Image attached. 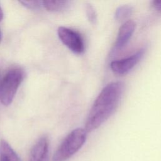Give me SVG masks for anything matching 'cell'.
<instances>
[{
	"label": "cell",
	"instance_id": "9",
	"mask_svg": "<svg viewBox=\"0 0 161 161\" xmlns=\"http://www.w3.org/2000/svg\"><path fill=\"white\" fill-rule=\"evenodd\" d=\"M70 3L67 0L43 1L42 6L48 11L60 12L67 9L70 6Z\"/></svg>",
	"mask_w": 161,
	"mask_h": 161
},
{
	"label": "cell",
	"instance_id": "12",
	"mask_svg": "<svg viewBox=\"0 0 161 161\" xmlns=\"http://www.w3.org/2000/svg\"><path fill=\"white\" fill-rule=\"evenodd\" d=\"M19 3L26 8L33 9H38L42 6V1H21Z\"/></svg>",
	"mask_w": 161,
	"mask_h": 161
},
{
	"label": "cell",
	"instance_id": "3",
	"mask_svg": "<svg viewBox=\"0 0 161 161\" xmlns=\"http://www.w3.org/2000/svg\"><path fill=\"white\" fill-rule=\"evenodd\" d=\"M25 76L21 69L12 68L0 79V101L3 104L8 106L11 103Z\"/></svg>",
	"mask_w": 161,
	"mask_h": 161
},
{
	"label": "cell",
	"instance_id": "14",
	"mask_svg": "<svg viewBox=\"0 0 161 161\" xmlns=\"http://www.w3.org/2000/svg\"><path fill=\"white\" fill-rule=\"evenodd\" d=\"M3 18V10H2V9L0 6V21H1Z\"/></svg>",
	"mask_w": 161,
	"mask_h": 161
},
{
	"label": "cell",
	"instance_id": "5",
	"mask_svg": "<svg viewBox=\"0 0 161 161\" xmlns=\"http://www.w3.org/2000/svg\"><path fill=\"white\" fill-rule=\"evenodd\" d=\"M145 52V49L141 48L134 54L126 58L112 61L110 64V68L111 70L117 75H125L140 62L144 55Z\"/></svg>",
	"mask_w": 161,
	"mask_h": 161
},
{
	"label": "cell",
	"instance_id": "13",
	"mask_svg": "<svg viewBox=\"0 0 161 161\" xmlns=\"http://www.w3.org/2000/svg\"><path fill=\"white\" fill-rule=\"evenodd\" d=\"M152 6L157 11L161 12V0H154L152 1Z\"/></svg>",
	"mask_w": 161,
	"mask_h": 161
},
{
	"label": "cell",
	"instance_id": "11",
	"mask_svg": "<svg viewBox=\"0 0 161 161\" xmlns=\"http://www.w3.org/2000/svg\"><path fill=\"white\" fill-rule=\"evenodd\" d=\"M86 14L89 21L92 24H95L97 21V13L94 6L90 4L87 3L85 6Z\"/></svg>",
	"mask_w": 161,
	"mask_h": 161
},
{
	"label": "cell",
	"instance_id": "6",
	"mask_svg": "<svg viewBox=\"0 0 161 161\" xmlns=\"http://www.w3.org/2000/svg\"><path fill=\"white\" fill-rule=\"evenodd\" d=\"M135 22L131 19L126 21L119 27L113 50H112L113 53L119 51L127 44L135 31Z\"/></svg>",
	"mask_w": 161,
	"mask_h": 161
},
{
	"label": "cell",
	"instance_id": "4",
	"mask_svg": "<svg viewBox=\"0 0 161 161\" xmlns=\"http://www.w3.org/2000/svg\"><path fill=\"white\" fill-rule=\"evenodd\" d=\"M57 33L60 41L72 52L81 54L84 52V41L79 31L67 27L60 26Z\"/></svg>",
	"mask_w": 161,
	"mask_h": 161
},
{
	"label": "cell",
	"instance_id": "1",
	"mask_svg": "<svg viewBox=\"0 0 161 161\" xmlns=\"http://www.w3.org/2000/svg\"><path fill=\"white\" fill-rule=\"evenodd\" d=\"M124 84L112 82L101 90L87 115L84 129L87 133L98 128L113 114L122 97Z\"/></svg>",
	"mask_w": 161,
	"mask_h": 161
},
{
	"label": "cell",
	"instance_id": "10",
	"mask_svg": "<svg viewBox=\"0 0 161 161\" xmlns=\"http://www.w3.org/2000/svg\"><path fill=\"white\" fill-rule=\"evenodd\" d=\"M133 11V8L129 5H122L117 8L115 12V18L121 21L129 17Z\"/></svg>",
	"mask_w": 161,
	"mask_h": 161
},
{
	"label": "cell",
	"instance_id": "15",
	"mask_svg": "<svg viewBox=\"0 0 161 161\" xmlns=\"http://www.w3.org/2000/svg\"><path fill=\"white\" fill-rule=\"evenodd\" d=\"M1 40H2V33H1V31L0 29V43L1 42Z\"/></svg>",
	"mask_w": 161,
	"mask_h": 161
},
{
	"label": "cell",
	"instance_id": "2",
	"mask_svg": "<svg viewBox=\"0 0 161 161\" xmlns=\"http://www.w3.org/2000/svg\"><path fill=\"white\" fill-rule=\"evenodd\" d=\"M87 132L84 128H77L69 133L62 142L53 156V161H66L83 146Z\"/></svg>",
	"mask_w": 161,
	"mask_h": 161
},
{
	"label": "cell",
	"instance_id": "7",
	"mask_svg": "<svg viewBox=\"0 0 161 161\" xmlns=\"http://www.w3.org/2000/svg\"><path fill=\"white\" fill-rule=\"evenodd\" d=\"M49 142L47 136L40 138L32 147L29 161H48Z\"/></svg>",
	"mask_w": 161,
	"mask_h": 161
},
{
	"label": "cell",
	"instance_id": "8",
	"mask_svg": "<svg viewBox=\"0 0 161 161\" xmlns=\"http://www.w3.org/2000/svg\"><path fill=\"white\" fill-rule=\"evenodd\" d=\"M0 161H21L18 154L4 140L0 141Z\"/></svg>",
	"mask_w": 161,
	"mask_h": 161
}]
</instances>
